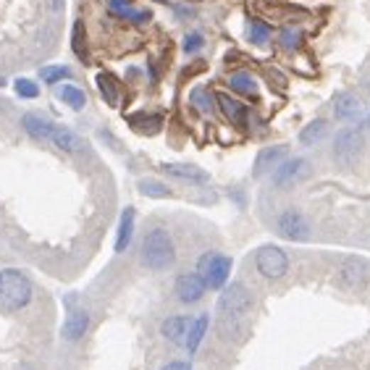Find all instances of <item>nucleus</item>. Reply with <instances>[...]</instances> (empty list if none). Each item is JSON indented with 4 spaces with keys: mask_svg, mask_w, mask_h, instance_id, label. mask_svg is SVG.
Instances as JSON below:
<instances>
[{
    "mask_svg": "<svg viewBox=\"0 0 370 370\" xmlns=\"http://www.w3.org/2000/svg\"><path fill=\"white\" fill-rule=\"evenodd\" d=\"M250 305H252L250 289L244 284H232L221 294V305H218V308H221V312L229 315V318H239V315H244V312L250 310Z\"/></svg>",
    "mask_w": 370,
    "mask_h": 370,
    "instance_id": "6e6552de",
    "label": "nucleus"
},
{
    "mask_svg": "<svg viewBox=\"0 0 370 370\" xmlns=\"http://www.w3.org/2000/svg\"><path fill=\"white\" fill-rule=\"evenodd\" d=\"M286 153H289V147H286V145L263 147V150L258 153V158H255V168H252V173H255L258 179H260V176H266V173H271L276 165L284 160Z\"/></svg>",
    "mask_w": 370,
    "mask_h": 370,
    "instance_id": "9d476101",
    "label": "nucleus"
},
{
    "mask_svg": "<svg viewBox=\"0 0 370 370\" xmlns=\"http://www.w3.org/2000/svg\"><path fill=\"white\" fill-rule=\"evenodd\" d=\"M229 87H232L236 95H247V97L258 92V82H255L247 71H236V74L229 79Z\"/></svg>",
    "mask_w": 370,
    "mask_h": 370,
    "instance_id": "412c9836",
    "label": "nucleus"
},
{
    "mask_svg": "<svg viewBox=\"0 0 370 370\" xmlns=\"http://www.w3.org/2000/svg\"><path fill=\"white\" fill-rule=\"evenodd\" d=\"M328 134V121L326 119H315L310 121V124H305L300 131V145L302 147H312V145H318L320 139L326 137Z\"/></svg>",
    "mask_w": 370,
    "mask_h": 370,
    "instance_id": "a211bd4d",
    "label": "nucleus"
},
{
    "mask_svg": "<svg viewBox=\"0 0 370 370\" xmlns=\"http://www.w3.org/2000/svg\"><path fill=\"white\" fill-rule=\"evenodd\" d=\"M137 187H139L142 195H147V197H171V190H168L165 184H160V181H156V179H142Z\"/></svg>",
    "mask_w": 370,
    "mask_h": 370,
    "instance_id": "393cba45",
    "label": "nucleus"
},
{
    "mask_svg": "<svg viewBox=\"0 0 370 370\" xmlns=\"http://www.w3.org/2000/svg\"><path fill=\"white\" fill-rule=\"evenodd\" d=\"M160 171L173 176V179L179 181H190V184H205L210 179V173L202 171L200 165H192V163H163L160 165Z\"/></svg>",
    "mask_w": 370,
    "mask_h": 370,
    "instance_id": "f8f14e48",
    "label": "nucleus"
},
{
    "mask_svg": "<svg viewBox=\"0 0 370 370\" xmlns=\"http://www.w3.org/2000/svg\"><path fill=\"white\" fill-rule=\"evenodd\" d=\"M192 105H195L197 111H202V113H210V108H213V97H210L207 89L197 87V89H192Z\"/></svg>",
    "mask_w": 370,
    "mask_h": 370,
    "instance_id": "cd10ccee",
    "label": "nucleus"
},
{
    "mask_svg": "<svg viewBox=\"0 0 370 370\" xmlns=\"http://www.w3.org/2000/svg\"><path fill=\"white\" fill-rule=\"evenodd\" d=\"M58 97L63 100V103L69 105L71 111H82L87 105V95L79 89V87H74V85H63L58 89Z\"/></svg>",
    "mask_w": 370,
    "mask_h": 370,
    "instance_id": "4be33fe9",
    "label": "nucleus"
},
{
    "mask_svg": "<svg viewBox=\"0 0 370 370\" xmlns=\"http://www.w3.org/2000/svg\"><path fill=\"white\" fill-rule=\"evenodd\" d=\"M331 153H334L336 163L344 165V168L357 165V160H360L362 153H365V137H362L360 126H344V129L336 131Z\"/></svg>",
    "mask_w": 370,
    "mask_h": 370,
    "instance_id": "7ed1b4c3",
    "label": "nucleus"
},
{
    "mask_svg": "<svg viewBox=\"0 0 370 370\" xmlns=\"http://www.w3.org/2000/svg\"><path fill=\"white\" fill-rule=\"evenodd\" d=\"M250 40L255 45H266L271 40V26L263 18H252L250 21Z\"/></svg>",
    "mask_w": 370,
    "mask_h": 370,
    "instance_id": "a878e982",
    "label": "nucleus"
},
{
    "mask_svg": "<svg viewBox=\"0 0 370 370\" xmlns=\"http://www.w3.org/2000/svg\"><path fill=\"white\" fill-rule=\"evenodd\" d=\"M308 173H310V163L305 158H284L273 168L271 181H273L276 190H289L294 184H300L302 179H308Z\"/></svg>",
    "mask_w": 370,
    "mask_h": 370,
    "instance_id": "423d86ee",
    "label": "nucleus"
},
{
    "mask_svg": "<svg viewBox=\"0 0 370 370\" xmlns=\"http://www.w3.org/2000/svg\"><path fill=\"white\" fill-rule=\"evenodd\" d=\"M362 276H365V266H360V263H354V260L344 263V268H342V278H344L347 284H357Z\"/></svg>",
    "mask_w": 370,
    "mask_h": 370,
    "instance_id": "c85d7f7f",
    "label": "nucleus"
},
{
    "mask_svg": "<svg viewBox=\"0 0 370 370\" xmlns=\"http://www.w3.org/2000/svg\"><path fill=\"white\" fill-rule=\"evenodd\" d=\"M142 266L147 271H165L173 266L176 260V247H173L171 234L165 229H150L142 239V250H139Z\"/></svg>",
    "mask_w": 370,
    "mask_h": 370,
    "instance_id": "f257e3e1",
    "label": "nucleus"
},
{
    "mask_svg": "<svg viewBox=\"0 0 370 370\" xmlns=\"http://www.w3.org/2000/svg\"><path fill=\"white\" fill-rule=\"evenodd\" d=\"M207 326H210V315H207V312L197 315V318L190 323V331L184 336V347H187V352L190 354H195L200 349V344H202V339H205V334H207Z\"/></svg>",
    "mask_w": 370,
    "mask_h": 370,
    "instance_id": "2eb2a0df",
    "label": "nucleus"
},
{
    "mask_svg": "<svg viewBox=\"0 0 370 370\" xmlns=\"http://www.w3.org/2000/svg\"><path fill=\"white\" fill-rule=\"evenodd\" d=\"M71 45H74V53L85 58V26L82 24H74V43Z\"/></svg>",
    "mask_w": 370,
    "mask_h": 370,
    "instance_id": "2f4dec72",
    "label": "nucleus"
},
{
    "mask_svg": "<svg viewBox=\"0 0 370 370\" xmlns=\"http://www.w3.org/2000/svg\"><path fill=\"white\" fill-rule=\"evenodd\" d=\"M360 111H362V103L354 92H342V95H336L334 116L339 121H354L357 116H360Z\"/></svg>",
    "mask_w": 370,
    "mask_h": 370,
    "instance_id": "ddd939ff",
    "label": "nucleus"
},
{
    "mask_svg": "<svg viewBox=\"0 0 370 370\" xmlns=\"http://www.w3.org/2000/svg\"><path fill=\"white\" fill-rule=\"evenodd\" d=\"M97 89H100V95L108 105L119 103V85H116V79L111 74H97Z\"/></svg>",
    "mask_w": 370,
    "mask_h": 370,
    "instance_id": "5701e85b",
    "label": "nucleus"
},
{
    "mask_svg": "<svg viewBox=\"0 0 370 370\" xmlns=\"http://www.w3.org/2000/svg\"><path fill=\"white\" fill-rule=\"evenodd\" d=\"M276 232H278V236H284L289 241H305L310 236V224L297 207H286L276 218Z\"/></svg>",
    "mask_w": 370,
    "mask_h": 370,
    "instance_id": "0eeeda50",
    "label": "nucleus"
},
{
    "mask_svg": "<svg viewBox=\"0 0 370 370\" xmlns=\"http://www.w3.org/2000/svg\"><path fill=\"white\" fill-rule=\"evenodd\" d=\"M3 85H6V79H0V87H3Z\"/></svg>",
    "mask_w": 370,
    "mask_h": 370,
    "instance_id": "c9c22d12",
    "label": "nucleus"
},
{
    "mask_svg": "<svg viewBox=\"0 0 370 370\" xmlns=\"http://www.w3.org/2000/svg\"><path fill=\"white\" fill-rule=\"evenodd\" d=\"M50 142L58 147V150H63V153H79V150H82V139L71 129H66V126H55L50 134Z\"/></svg>",
    "mask_w": 370,
    "mask_h": 370,
    "instance_id": "6ab92c4d",
    "label": "nucleus"
},
{
    "mask_svg": "<svg viewBox=\"0 0 370 370\" xmlns=\"http://www.w3.org/2000/svg\"><path fill=\"white\" fill-rule=\"evenodd\" d=\"M108 6H111L113 13H119V11L129 9V6H131V0H108Z\"/></svg>",
    "mask_w": 370,
    "mask_h": 370,
    "instance_id": "72a5a7b5",
    "label": "nucleus"
},
{
    "mask_svg": "<svg viewBox=\"0 0 370 370\" xmlns=\"http://www.w3.org/2000/svg\"><path fill=\"white\" fill-rule=\"evenodd\" d=\"M32 302V281L26 273L16 268H3L0 271V308L6 310H24Z\"/></svg>",
    "mask_w": 370,
    "mask_h": 370,
    "instance_id": "f03ea898",
    "label": "nucleus"
},
{
    "mask_svg": "<svg viewBox=\"0 0 370 370\" xmlns=\"http://www.w3.org/2000/svg\"><path fill=\"white\" fill-rule=\"evenodd\" d=\"M232 258L224 252H205L197 260V276L202 278L205 289H224L229 284V276H232Z\"/></svg>",
    "mask_w": 370,
    "mask_h": 370,
    "instance_id": "20e7f679",
    "label": "nucleus"
},
{
    "mask_svg": "<svg viewBox=\"0 0 370 370\" xmlns=\"http://www.w3.org/2000/svg\"><path fill=\"white\" fill-rule=\"evenodd\" d=\"M173 292H176V300L184 302V305H195V302H200L202 297H205V284H202V278L197 276V271L195 273H181L179 278H176V286H173Z\"/></svg>",
    "mask_w": 370,
    "mask_h": 370,
    "instance_id": "1a4fd4ad",
    "label": "nucleus"
},
{
    "mask_svg": "<svg viewBox=\"0 0 370 370\" xmlns=\"http://www.w3.org/2000/svg\"><path fill=\"white\" fill-rule=\"evenodd\" d=\"M365 126H368V131H370V113H368V121H365Z\"/></svg>",
    "mask_w": 370,
    "mask_h": 370,
    "instance_id": "f704fd0d",
    "label": "nucleus"
},
{
    "mask_svg": "<svg viewBox=\"0 0 370 370\" xmlns=\"http://www.w3.org/2000/svg\"><path fill=\"white\" fill-rule=\"evenodd\" d=\"M255 268H258V273L268 281H278V278H284L286 271H289V255H286L281 247H276V244H266V247H260L255 252Z\"/></svg>",
    "mask_w": 370,
    "mask_h": 370,
    "instance_id": "39448f33",
    "label": "nucleus"
},
{
    "mask_svg": "<svg viewBox=\"0 0 370 370\" xmlns=\"http://www.w3.org/2000/svg\"><path fill=\"white\" fill-rule=\"evenodd\" d=\"M160 370H192V362L190 360H171V362H165Z\"/></svg>",
    "mask_w": 370,
    "mask_h": 370,
    "instance_id": "473e14b6",
    "label": "nucleus"
},
{
    "mask_svg": "<svg viewBox=\"0 0 370 370\" xmlns=\"http://www.w3.org/2000/svg\"><path fill=\"white\" fill-rule=\"evenodd\" d=\"M13 89H16L18 97H24V100H35V97H40V85L37 82H32V79H16L13 82Z\"/></svg>",
    "mask_w": 370,
    "mask_h": 370,
    "instance_id": "bb28decb",
    "label": "nucleus"
},
{
    "mask_svg": "<svg viewBox=\"0 0 370 370\" xmlns=\"http://www.w3.org/2000/svg\"><path fill=\"white\" fill-rule=\"evenodd\" d=\"M202 45H205V40H202V35L200 32H192V35L184 37V53L187 55H195V53L202 50Z\"/></svg>",
    "mask_w": 370,
    "mask_h": 370,
    "instance_id": "7c9ffc66",
    "label": "nucleus"
},
{
    "mask_svg": "<svg viewBox=\"0 0 370 370\" xmlns=\"http://www.w3.org/2000/svg\"><path fill=\"white\" fill-rule=\"evenodd\" d=\"M134 207H124L119 221V234H116V252H124L131 244V236H134Z\"/></svg>",
    "mask_w": 370,
    "mask_h": 370,
    "instance_id": "f3484780",
    "label": "nucleus"
},
{
    "mask_svg": "<svg viewBox=\"0 0 370 370\" xmlns=\"http://www.w3.org/2000/svg\"><path fill=\"white\" fill-rule=\"evenodd\" d=\"M40 79L45 85H58L63 79H71V69L69 66H45L40 69Z\"/></svg>",
    "mask_w": 370,
    "mask_h": 370,
    "instance_id": "b1692460",
    "label": "nucleus"
},
{
    "mask_svg": "<svg viewBox=\"0 0 370 370\" xmlns=\"http://www.w3.org/2000/svg\"><path fill=\"white\" fill-rule=\"evenodd\" d=\"M368 89H370V85H368Z\"/></svg>",
    "mask_w": 370,
    "mask_h": 370,
    "instance_id": "e433bc0d",
    "label": "nucleus"
},
{
    "mask_svg": "<svg viewBox=\"0 0 370 370\" xmlns=\"http://www.w3.org/2000/svg\"><path fill=\"white\" fill-rule=\"evenodd\" d=\"M21 126H24V131L29 134L32 139H50L53 129H55V124H50V121L45 119V116H40V113H26L24 119H21Z\"/></svg>",
    "mask_w": 370,
    "mask_h": 370,
    "instance_id": "4468645a",
    "label": "nucleus"
},
{
    "mask_svg": "<svg viewBox=\"0 0 370 370\" xmlns=\"http://www.w3.org/2000/svg\"><path fill=\"white\" fill-rule=\"evenodd\" d=\"M215 100H218V105H221V111H224V116L229 121H234V124H244L247 121V105L239 103V100H234V97L229 95H215Z\"/></svg>",
    "mask_w": 370,
    "mask_h": 370,
    "instance_id": "aec40b11",
    "label": "nucleus"
},
{
    "mask_svg": "<svg viewBox=\"0 0 370 370\" xmlns=\"http://www.w3.org/2000/svg\"><path fill=\"white\" fill-rule=\"evenodd\" d=\"M87 328H89V312L85 308H71L69 318H66V323L60 328V334H63V339H69V342H79L87 334Z\"/></svg>",
    "mask_w": 370,
    "mask_h": 370,
    "instance_id": "9b49d317",
    "label": "nucleus"
},
{
    "mask_svg": "<svg viewBox=\"0 0 370 370\" xmlns=\"http://www.w3.org/2000/svg\"><path fill=\"white\" fill-rule=\"evenodd\" d=\"M278 40H281V48H284V50H297V48H300V32H297V29H284V32L278 35Z\"/></svg>",
    "mask_w": 370,
    "mask_h": 370,
    "instance_id": "c756f323",
    "label": "nucleus"
},
{
    "mask_svg": "<svg viewBox=\"0 0 370 370\" xmlns=\"http://www.w3.org/2000/svg\"><path fill=\"white\" fill-rule=\"evenodd\" d=\"M190 323H192V318H187V315H171V318L163 320L160 334H163L168 342L184 344V336H187V331H190Z\"/></svg>",
    "mask_w": 370,
    "mask_h": 370,
    "instance_id": "dca6fc26",
    "label": "nucleus"
}]
</instances>
